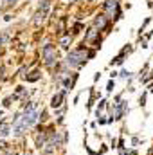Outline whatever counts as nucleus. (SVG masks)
Masks as SVG:
<instances>
[{"label":"nucleus","mask_w":153,"mask_h":155,"mask_svg":"<svg viewBox=\"0 0 153 155\" xmlns=\"http://www.w3.org/2000/svg\"><path fill=\"white\" fill-rule=\"evenodd\" d=\"M85 56H86V51H85L83 47L70 51L69 56H67V65H69V67H81V65L86 61Z\"/></svg>","instance_id":"f257e3e1"},{"label":"nucleus","mask_w":153,"mask_h":155,"mask_svg":"<svg viewBox=\"0 0 153 155\" xmlns=\"http://www.w3.org/2000/svg\"><path fill=\"white\" fill-rule=\"evenodd\" d=\"M41 54H43V60H45V65H49V67H52V65H54V61H56V56H58V52H56V49H54V45H52V43H47V45L43 47V51H41Z\"/></svg>","instance_id":"f03ea898"},{"label":"nucleus","mask_w":153,"mask_h":155,"mask_svg":"<svg viewBox=\"0 0 153 155\" xmlns=\"http://www.w3.org/2000/svg\"><path fill=\"white\" fill-rule=\"evenodd\" d=\"M103 9H105L110 16H114V13H115V15H117L115 18H119V15H121V13H119V0H106V2L103 4Z\"/></svg>","instance_id":"7ed1b4c3"},{"label":"nucleus","mask_w":153,"mask_h":155,"mask_svg":"<svg viewBox=\"0 0 153 155\" xmlns=\"http://www.w3.org/2000/svg\"><path fill=\"white\" fill-rule=\"evenodd\" d=\"M106 18H108V16H105V15H97L96 20H94V27H97L99 31H103V29L106 27V24H108Z\"/></svg>","instance_id":"20e7f679"},{"label":"nucleus","mask_w":153,"mask_h":155,"mask_svg":"<svg viewBox=\"0 0 153 155\" xmlns=\"http://www.w3.org/2000/svg\"><path fill=\"white\" fill-rule=\"evenodd\" d=\"M63 97H65V92H58V94L52 97V101H50V107H52V108H58V107H61V103H63Z\"/></svg>","instance_id":"39448f33"},{"label":"nucleus","mask_w":153,"mask_h":155,"mask_svg":"<svg viewBox=\"0 0 153 155\" xmlns=\"http://www.w3.org/2000/svg\"><path fill=\"white\" fill-rule=\"evenodd\" d=\"M45 16H47V11L38 9V11H36V15H34V18H33V24H34V25H40V24L45 20Z\"/></svg>","instance_id":"423d86ee"},{"label":"nucleus","mask_w":153,"mask_h":155,"mask_svg":"<svg viewBox=\"0 0 153 155\" xmlns=\"http://www.w3.org/2000/svg\"><path fill=\"white\" fill-rule=\"evenodd\" d=\"M70 41H72V36H70V35H65V36H61V40H60V45H61L63 49H69Z\"/></svg>","instance_id":"0eeeda50"},{"label":"nucleus","mask_w":153,"mask_h":155,"mask_svg":"<svg viewBox=\"0 0 153 155\" xmlns=\"http://www.w3.org/2000/svg\"><path fill=\"white\" fill-rule=\"evenodd\" d=\"M5 135H9V124L2 123L0 124V137H5Z\"/></svg>","instance_id":"6e6552de"},{"label":"nucleus","mask_w":153,"mask_h":155,"mask_svg":"<svg viewBox=\"0 0 153 155\" xmlns=\"http://www.w3.org/2000/svg\"><path fill=\"white\" fill-rule=\"evenodd\" d=\"M96 35H97V31H96V29H88L85 38H86V40H94V38H96Z\"/></svg>","instance_id":"1a4fd4ad"},{"label":"nucleus","mask_w":153,"mask_h":155,"mask_svg":"<svg viewBox=\"0 0 153 155\" xmlns=\"http://www.w3.org/2000/svg\"><path fill=\"white\" fill-rule=\"evenodd\" d=\"M38 78H40V72L38 71H34V72H31V76L27 78V81H36Z\"/></svg>","instance_id":"9d476101"},{"label":"nucleus","mask_w":153,"mask_h":155,"mask_svg":"<svg viewBox=\"0 0 153 155\" xmlns=\"http://www.w3.org/2000/svg\"><path fill=\"white\" fill-rule=\"evenodd\" d=\"M4 2H5V4H7V5H11V4H15V2H16V0H4Z\"/></svg>","instance_id":"9b49d317"},{"label":"nucleus","mask_w":153,"mask_h":155,"mask_svg":"<svg viewBox=\"0 0 153 155\" xmlns=\"http://www.w3.org/2000/svg\"><path fill=\"white\" fill-rule=\"evenodd\" d=\"M24 155H31V153H24Z\"/></svg>","instance_id":"f8f14e48"},{"label":"nucleus","mask_w":153,"mask_h":155,"mask_svg":"<svg viewBox=\"0 0 153 155\" xmlns=\"http://www.w3.org/2000/svg\"><path fill=\"white\" fill-rule=\"evenodd\" d=\"M70 2H76V0H70Z\"/></svg>","instance_id":"ddd939ff"}]
</instances>
